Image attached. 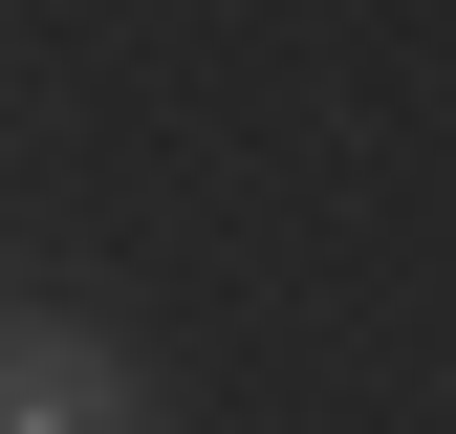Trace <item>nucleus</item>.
Instances as JSON below:
<instances>
[{
    "mask_svg": "<svg viewBox=\"0 0 456 434\" xmlns=\"http://www.w3.org/2000/svg\"><path fill=\"white\" fill-rule=\"evenodd\" d=\"M0 434H175V391H152L131 326H87V304H0Z\"/></svg>",
    "mask_w": 456,
    "mask_h": 434,
    "instance_id": "f257e3e1",
    "label": "nucleus"
}]
</instances>
